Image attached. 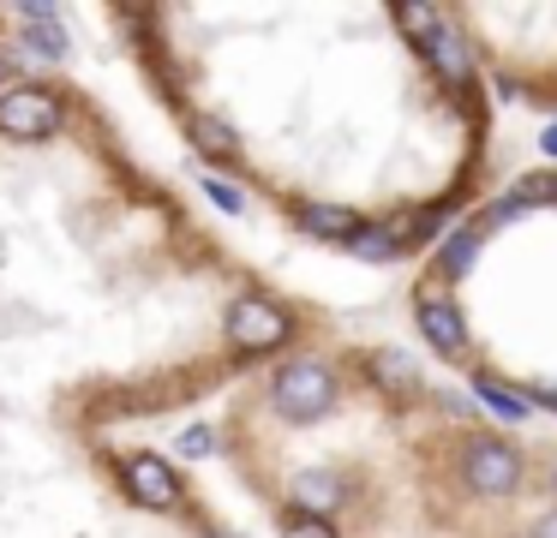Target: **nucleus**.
Returning <instances> with one entry per match:
<instances>
[{"instance_id": "obj_2", "label": "nucleus", "mask_w": 557, "mask_h": 538, "mask_svg": "<svg viewBox=\"0 0 557 538\" xmlns=\"http://www.w3.org/2000/svg\"><path fill=\"white\" fill-rule=\"evenodd\" d=\"M228 323H234V341H240V353H276V347H288V335H294L288 305H282V299H270V293L240 299Z\"/></svg>"}, {"instance_id": "obj_1", "label": "nucleus", "mask_w": 557, "mask_h": 538, "mask_svg": "<svg viewBox=\"0 0 557 538\" xmlns=\"http://www.w3.org/2000/svg\"><path fill=\"white\" fill-rule=\"evenodd\" d=\"M270 395H276V406L294 425H306V418H318L336 401V377H330L324 365H312V359H294V365H282L276 377H270Z\"/></svg>"}, {"instance_id": "obj_4", "label": "nucleus", "mask_w": 557, "mask_h": 538, "mask_svg": "<svg viewBox=\"0 0 557 538\" xmlns=\"http://www.w3.org/2000/svg\"><path fill=\"white\" fill-rule=\"evenodd\" d=\"M413 311H420V329H425V341H432L444 359H461V323H456V311L444 305V293H437L432 281L420 287V299H413Z\"/></svg>"}, {"instance_id": "obj_3", "label": "nucleus", "mask_w": 557, "mask_h": 538, "mask_svg": "<svg viewBox=\"0 0 557 538\" xmlns=\"http://www.w3.org/2000/svg\"><path fill=\"white\" fill-rule=\"evenodd\" d=\"M54 120H61L54 84H18L13 96H0V126L18 132V138H49Z\"/></svg>"}, {"instance_id": "obj_6", "label": "nucleus", "mask_w": 557, "mask_h": 538, "mask_svg": "<svg viewBox=\"0 0 557 538\" xmlns=\"http://www.w3.org/2000/svg\"><path fill=\"white\" fill-rule=\"evenodd\" d=\"M545 150H557V126H552V132H545Z\"/></svg>"}, {"instance_id": "obj_5", "label": "nucleus", "mask_w": 557, "mask_h": 538, "mask_svg": "<svg viewBox=\"0 0 557 538\" xmlns=\"http://www.w3.org/2000/svg\"><path fill=\"white\" fill-rule=\"evenodd\" d=\"M282 538H336V533H330L324 521H312V514H300V521L282 526Z\"/></svg>"}]
</instances>
